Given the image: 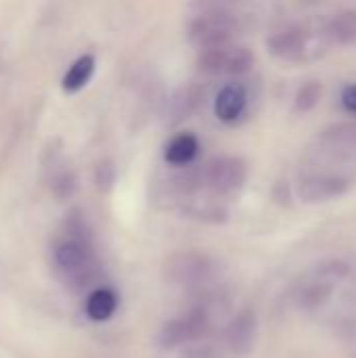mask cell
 <instances>
[{"label": "cell", "mask_w": 356, "mask_h": 358, "mask_svg": "<svg viewBox=\"0 0 356 358\" xmlns=\"http://www.w3.org/2000/svg\"><path fill=\"white\" fill-rule=\"evenodd\" d=\"M355 166L306 155L296 180V193L304 203H325L348 193L355 185Z\"/></svg>", "instance_id": "obj_2"}, {"label": "cell", "mask_w": 356, "mask_h": 358, "mask_svg": "<svg viewBox=\"0 0 356 358\" xmlns=\"http://www.w3.org/2000/svg\"><path fill=\"white\" fill-rule=\"evenodd\" d=\"M189 358H214V357H212V352H210V350H197V352H193Z\"/></svg>", "instance_id": "obj_22"}, {"label": "cell", "mask_w": 356, "mask_h": 358, "mask_svg": "<svg viewBox=\"0 0 356 358\" xmlns=\"http://www.w3.org/2000/svg\"><path fill=\"white\" fill-rule=\"evenodd\" d=\"M204 90L199 84L195 82H189V84H183L178 86L172 96L168 99L166 103V109H164V120L168 126H178L183 122H187L189 117H193L204 101Z\"/></svg>", "instance_id": "obj_10"}, {"label": "cell", "mask_w": 356, "mask_h": 358, "mask_svg": "<svg viewBox=\"0 0 356 358\" xmlns=\"http://www.w3.org/2000/svg\"><path fill=\"white\" fill-rule=\"evenodd\" d=\"M342 105L346 111L356 115V84H348L342 88Z\"/></svg>", "instance_id": "obj_21"}, {"label": "cell", "mask_w": 356, "mask_h": 358, "mask_svg": "<svg viewBox=\"0 0 356 358\" xmlns=\"http://www.w3.org/2000/svg\"><path fill=\"white\" fill-rule=\"evenodd\" d=\"M266 46L269 52L281 61L315 63L327 57L336 44L329 36L327 19L315 17L277 29L275 34H271Z\"/></svg>", "instance_id": "obj_1"}, {"label": "cell", "mask_w": 356, "mask_h": 358, "mask_svg": "<svg viewBox=\"0 0 356 358\" xmlns=\"http://www.w3.org/2000/svg\"><path fill=\"white\" fill-rule=\"evenodd\" d=\"M241 21L231 8H201L189 23L187 36L199 50L229 44L239 34Z\"/></svg>", "instance_id": "obj_4"}, {"label": "cell", "mask_w": 356, "mask_h": 358, "mask_svg": "<svg viewBox=\"0 0 356 358\" xmlns=\"http://www.w3.org/2000/svg\"><path fill=\"white\" fill-rule=\"evenodd\" d=\"M245 107H248V90L239 82L222 86L214 101V113L225 124L237 122L243 115Z\"/></svg>", "instance_id": "obj_12"}, {"label": "cell", "mask_w": 356, "mask_h": 358, "mask_svg": "<svg viewBox=\"0 0 356 358\" xmlns=\"http://www.w3.org/2000/svg\"><path fill=\"white\" fill-rule=\"evenodd\" d=\"M256 315L252 310H243L239 313L229 325H227V331H225V342L229 346V350L233 355H245L250 352V348L254 346V340H256Z\"/></svg>", "instance_id": "obj_11"}, {"label": "cell", "mask_w": 356, "mask_h": 358, "mask_svg": "<svg viewBox=\"0 0 356 358\" xmlns=\"http://www.w3.org/2000/svg\"><path fill=\"white\" fill-rule=\"evenodd\" d=\"M115 308H118V296L109 287L94 289L86 300V315L94 323H103V321L111 319Z\"/></svg>", "instance_id": "obj_15"}, {"label": "cell", "mask_w": 356, "mask_h": 358, "mask_svg": "<svg viewBox=\"0 0 356 358\" xmlns=\"http://www.w3.org/2000/svg\"><path fill=\"white\" fill-rule=\"evenodd\" d=\"M212 329V321L206 308H195L193 313L166 323L159 331V344L164 348H178L187 342H197L206 338Z\"/></svg>", "instance_id": "obj_8"}, {"label": "cell", "mask_w": 356, "mask_h": 358, "mask_svg": "<svg viewBox=\"0 0 356 358\" xmlns=\"http://www.w3.org/2000/svg\"><path fill=\"white\" fill-rule=\"evenodd\" d=\"M239 2H243V0H195L193 6L199 10L201 8H231L233 10V6Z\"/></svg>", "instance_id": "obj_20"}, {"label": "cell", "mask_w": 356, "mask_h": 358, "mask_svg": "<svg viewBox=\"0 0 356 358\" xmlns=\"http://www.w3.org/2000/svg\"><path fill=\"white\" fill-rule=\"evenodd\" d=\"M86 224L78 218H71L67 224L65 237L55 245L52 260L57 271L63 275L69 287L80 289L88 285L97 275L94 254L88 241V233L84 229Z\"/></svg>", "instance_id": "obj_3"}, {"label": "cell", "mask_w": 356, "mask_h": 358, "mask_svg": "<svg viewBox=\"0 0 356 358\" xmlns=\"http://www.w3.org/2000/svg\"><path fill=\"white\" fill-rule=\"evenodd\" d=\"M214 264L206 254L199 252H183L176 254L168 262V275L170 281L183 285V287H199L206 285L212 279Z\"/></svg>", "instance_id": "obj_9"}, {"label": "cell", "mask_w": 356, "mask_h": 358, "mask_svg": "<svg viewBox=\"0 0 356 358\" xmlns=\"http://www.w3.org/2000/svg\"><path fill=\"white\" fill-rule=\"evenodd\" d=\"M321 92H323L321 82H317V80L306 82V84L298 90V94H296L294 109H296V111H311V109L317 107V103L321 101Z\"/></svg>", "instance_id": "obj_18"}, {"label": "cell", "mask_w": 356, "mask_h": 358, "mask_svg": "<svg viewBox=\"0 0 356 358\" xmlns=\"http://www.w3.org/2000/svg\"><path fill=\"white\" fill-rule=\"evenodd\" d=\"M248 180V166L239 157H216L201 170V187L218 195L239 191Z\"/></svg>", "instance_id": "obj_7"}, {"label": "cell", "mask_w": 356, "mask_h": 358, "mask_svg": "<svg viewBox=\"0 0 356 358\" xmlns=\"http://www.w3.org/2000/svg\"><path fill=\"white\" fill-rule=\"evenodd\" d=\"M327 29L334 44H355L356 42V10H342L327 17Z\"/></svg>", "instance_id": "obj_16"}, {"label": "cell", "mask_w": 356, "mask_h": 358, "mask_svg": "<svg viewBox=\"0 0 356 358\" xmlns=\"http://www.w3.org/2000/svg\"><path fill=\"white\" fill-rule=\"evenodd\" d=\"M199 153V141L193 132H180L176 134L168 147H166V162L172 166H189Z\"/></svg>", "instance_id": "obj_13"}, {"label": "cell", "mask_w": 356, "mask_h": 358, "mask_svg": "<svg viewBox=\"0 0 356 358\" xmlns=\"http://www.w3.org/2000/svg\"><path fill=\"white\" fill-rule=\"evenodd\" d=\"M113 178H115L113 166H111L109 162L99 164V168H97V185H99V189H101V191H107V189L113 185Z\"/></svg>", "instance_id": "obj_19"}, {"label": "cell", "mask_w": 356, "mask_h": 358, "mask_svg": "<svg viewBox=\"0 0 356 358\" xmlns=\"http://www.w3.org/2000/svg\"><path fill=\"white\" fill-rule=\"evenodd\" d=\"M348 275V264L342 260H325L315 271L311 277L300 285L296 300L302 310H319L321 306L327 304L332 292L336 285Z\"/></svg>", "instance_id": "obj_5"}, {"label": "cell", "mask_w": 356, "mask_h": 358, "mask_svg": "<svg viewBox=\"0 0 356 358\" xmlns=\"http://www.w3.org/2000/svg\"><path fill=\"white\" fill-rule=\"evenodd\" d=\"M94 69H97V61H94L92 55H82V57H78V59L69 65V69L65 71V76H63V82H61L63 90H65V92H78V90H82V88L90 82Z\"/></svg>", "instance_id": "obj_14"}, {"label": "cell", "mask_w": 356, "mask_h": 358, "mask_svg": "<svg viewBox=\"0 0 356 358\" xmlns=\"http://www.w3.org/2000/svg\"><path fill=\"white\" fill-rule=\"evenodd\" d=\"M197 67L206 76H241L254 67V52L233 42L204 48L199 50Z\"/></svg>", "instance_id": "obj_6"}, {"label": "cell", "mask_w": 356, "mask_h": 358, "mask_svg": "<svg viewBox=\"0 0 356 358\" xmlns=\"http://www.w3.org/2000/svg\"><path fill=\"white\" fill-rule=\"evenodd\" d=\"M76 185H78V180H76L73 170L67 164H57L55 162L52 168H50V189H52V193L57 197H61V199L71 197L73 191H76Z\"/></svg>", "instance_id": "obj_17"}]
</instances>
